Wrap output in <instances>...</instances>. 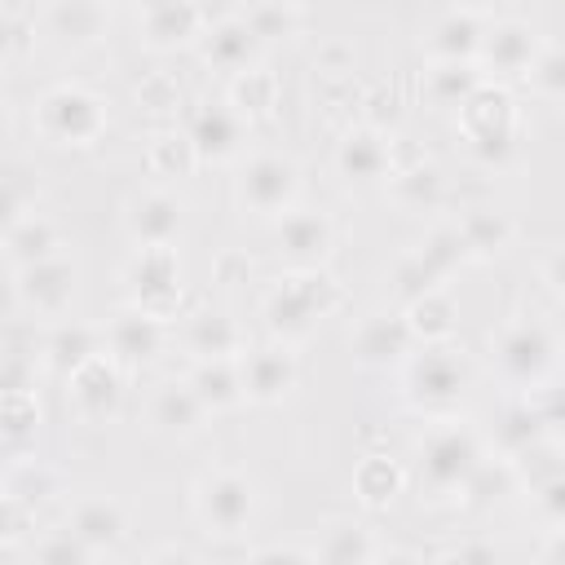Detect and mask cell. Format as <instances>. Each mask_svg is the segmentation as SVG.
Masks as SVG:
<instances>
[{
  "instance_id": "obj_1",
  "label": "cell",
  "mask_w": 565,
  "mask_h": 565,
  "mask_svg": "<svg viewBox=\"0 0 565 565\" xmlns=\"http://www.w3.org/2000/svg\"><path fill=\"white\" fill-rule=\"evenodd\" d=\"M486 459L481 433L463 419L437 415L415 441V477L428 499H459L472 468Z\"/></svg>"
},
{
  "instance_id": "obj_2",
  "label": "cell",
  "mask_w": 565,
  "mask_h": 565,
  "mask_svg": "<svg viewBox=\"0 0 565 565\" xmlns=\"http://www.w3.org/2000/svg\"><path fill=\"white\" fill-rule=\"evenodd\" d=\"M340 300H344V291L331 274H322V265L318 269H291L265 291L260 318H265L274 340L296 344V340L313 335V327L322 318H331L340 309Z\"/></svg>"
},
{
  "instance_id": "obj_3",
  "label": "cell",
  "mask_w": 565,
  "mask_h": 565,
  "mask_svg": "<svg viewBox=\"0 0 565 565\" xmlns=\"http://www.w3.org/2000/svg\"><path fill=\"white\" fill-rule=\"evenodd\" d=\"M35 132L57 150H88L106 137V102L79 79L49 84L35 97Z\"/></svg>"
},
{
  "instance_id": "obj_4",
  "label": "cell",
  "mask_w": 565,
  "mask_h": 565,
  "mask_svg": "<svg viewBox=\"0 0 565 565\" xmlns=\"http://www.w3.org/2000/svg\"><path fill=\"white\" fill-rule=\"evenodd\" d=\"M455 110H459V137H463L468 154L481 168H503L516 150V128H521L512 93L481 79Z\"/></svg>"
},
{
  "instance_id": "obj_5",
  "label": "cell",
  "mask_w": 565,
  "mask_h": 565,
  "mask_svg": "<svg viewBox=\"0 0 565 565\" xmlns=\"http://www.w3.org/2000/svg\"><path fill=\"white\" fill-rule=\"evenodd\" d=\"M190 503H194V521L203 525V534L212 539H243L256 521V481L234 468V463H212L194 477V490H190Z\"/></svg>"
},
{
  "instance_id": "obj_6",
  "label": "cell",
  "mask_w": 565,
  "mask_h": 565,
  "mask_svg": "<svg viewBox=\"0 0 565 565\" xmlns=\"http://www.w3.org/2000/svg\"><path fill=\"white\" fill-rule=\"evenodd\" d=\"M490 362L512 388H539L556 371V331L534 313H512L490 331Z\"/></svg>"
},
{
  "instance_id": "obj_7",
  "label": "cell",
  "mask_w": 565,
  "mask_h": 565,
  "mask_svg": "<svg viewBox=\"0 0 565 565\" xmlns=\"http://www.w3.org/2000/svg\"><path fill=\"white\" fill-rule=\"evenodd\" d=\"M472 384V366L468 358L437 340V344H424L419 353H406L402 358V397L415 406V411H428V415H446L450 406L463 402Z\"/></svg>"
},
{
  "instance_id": "obj_8",
  "label": "cell",
  "mask_w": 565,
  "mask_h": 565,
  "mask_svg": "<svg viewBox=\"0 0 565 565\" xmlns=\"http://www.w3.org/2000/svg\"><path fill=\"white\" fill-rule=\"evenodd\" d=\"M300 194V168L282 150H256L238 163L234 199L252 216H282Z\"/></svg>"
},
{
  "instance_id": "obj_9",
  "label": "cell",
  "mask_w": 565,
  "mask_h": 565,
  "mask_svg": "<svg viewBox=\"0 0 565 565\" xmlns=\"http://www.w3.org/2000/svg\"><path fill=\"white\" fill-rule=\"evenodd\" d=\"M124 291H128V305H137L154 318H172L181 305L177 247H137L132 260L124 265Z\"/></svg>"
},
{
  "instance_id": "obj_10",
  "label": "cell",
  "mask_w": 565,
  "mask_h": 565,
  "mask_svg": "<svg viewBox=\"0 0 565 565\" xmlns=\"http://www.w3.org/2000/svg\"><path fill=\"white\" fill-rule=\"evenodd\" d=\"M66 397L84 424H106L124 406V366L102 349L66 375Z\"/></svg>"
},
{
  "instance_id": "obj_11",
  "label": "cell",
  "mask_w": 565,
  "mask_h": 565,
  "mask_svg": "<svg viewBox=\"0 0 565 565\" xmlns=\"http://www.w3.org/2000/svg\"><path fill=\"white\" fill-rule=\"evenodd\" d=\"M13 296L35 318H62L75 300V265L62 252H53L44 260H31V265H18Z\"/></svg>"
},
{
  "instance_id": "obj_12",
  "label": "cell",
  "mask_w": 565,
  "mask_h": 565,
  "mask_svg": "<svg viewBox=\"0 0 565 565\" xmlns=\"http://www.w3.org/2000/svg\"><path fill=\"white\" fill-rule=\"evenodd\" d=\"M181 132L190 137L199 163H230L247 146V119L230 102H199V106H190Z\"/></svg>"
},
{
  "instance_id": "obj_13",
  "label": "cell",
  "mask_w": 565,
  "mask_h": 565,
  "mask_svg": "<svg viewBox=\"0 0 565 565\" xmlns=\"http://www.w3.org/2000/svg\"><path fill=\"white\" fill-rule=\"evenodd\" d=\"M274 247L291 269H318L335 247V225L322 207H287L274 225Z\"/></svg>"
},
{
  "instance_id": "obj_14",
  "label": "cell",
  "mask_w": 565,
  "mask_h": 565,
  "mask_svg": "<svg viewBox=\"0 0 565 565\" xmlns=\"http://www.w3.org/2000/svg\"><path fill=\"white\" fill-rule=\"evenodd\" d=\"M539 31L525 22V18H499V22H490L486 31H481V44H477V71L490 79H516V75H525V66H530V57L539 53Z\"/></svg>"
},
{
  "instance_id": "obj_15",
  "label": "cell",
  "mask_w": 565,
  "mask_h": 565,
  "mask_svg": "<svg viewBox=\"0 0 565 565\" xmlns=\"http://www.w3.org/2000/svg\"><path fill=\"white\" fill-rule=\"evenodd\" d=\"M393 168H397V154H393V141L384 137V128L353 124L335 141V172L349 185H380V181H388Z\"/></svg>"
},
{
  "instance_id": "obj_16",
  "label": "cell",
  "mask_w": 565,
  "mask_h": 565,
  "mask_svg": "<svg viewBox=\"0 0 565 565\" xmlns=\"http://www.w3.org/2000/svg\"><path fill=\"white\" fill-rule=\"evenodd\" d=\"M238 375H243V397L265 406V402H282L296 388L300 366H296V353L282 340H274L238 353Z\"/></svg>"
},
{
  "instance_id": "obj_17",
  "label": "cell",
  "mask_w": 565,
  "mask_h": 565,
  "mask_svg": "<svg viewBox=\"0 0 565 565\" xmlns=\"http://www.w3.org/2000/svg\"><path fill=\"white\" fill-rule=\"evenodd\" d=\"M102 349L119 362V366H146L163 353V318L124 305L106 327H102Z\"/></svg>"
},
{
  "instance_id": "obj_18",
  "label": "cell",
  "mask_w": 565,
  "mask_h": 565,
  "mask_svg": "<svg viewBox=\"0 0 565 565\" xmlns=\"http://www.w3.org/2000/svg\"><path fill=\"white\" fill-rule=\"evenodd\" d=\"M124 234L137 247H172L181 238V203L168 190H137L124 203Z\"/></svg>"
},
{
  "instance_id": "obj_19",
  "label": "cell",
  "mask_w": 565,
  "mask_h": 565,
  "mask_svg": "<svg viewBox=\"0 0 565 565\" xmlns=\"http://www.w3.org/2000/svg\"><path fill=\"white\" fill-rule=\"evenodd\" d=\"M349 349H353V358L362 366H402V358L415 349V335H411V327H406L402 313L380 309V313H371V318L358 322Z\"/></svg>"
},
{
  "instance_id": "obj_20",
  "label": "cell",
  "mask_w": 565,
  "mask_h": 565,
  "mask_svg": "<svg viewBox=\"0 0 565 565\" xmlns=\"http://www.w3.org/2000/svg\"><path fill=\"white\" fill-rule=\"evenodd\" d=\"M203 9L199 0H159L150 9H141V44L154 53H172L190 40L203 35Z\"/></svg>"
},
{
  "instance_id": "obj_21",
  "label": "cell",
  "mask_w": 565,
  "mask_h": 565,
  "mask_svg": "<svg viewBox=\"0 0 565 565\" xmlns=\"http://www.w3.org/2000/svg\"><path fill=\"white\" fill-rule=\"evenodd\" d=\"M146 415H150V428L163 437H194L207 419V406L194 397V388L185 380H163V384H154Z\"/></svg>"
},
{
  "instance_id": "obj_22",
  "label": "cell",
  "mask_w": 565,
  "mask_h": 565,
  "mask_svg": "<svg viewBox=\"0 0 565 565\" xmlns=\"http://www.w3.org/2000/svg\"><path fill=\"white\" fill-rule=\"evenodd\" d=\"M110 18L102 0H53L44 9V35H53L66 49H93L106 35Z\"/></svg>"
},
{
  "instance_id": "obj_23",
  "label": "cell",
  "mask_w": 565,
  "mask_h": 565,
  "mask_svg": "<svg viewBox=\"0 0 565 565\" xmlns=\"http://www.w3.org/2000/svg\"><path fill=\"white\" fill-rule=\"evenodd\" d=\"M199 40H203V62L225 75H238V71L256 66V57H260V40L252 35V26L243 18H221V22L203 26Z\"/></svg>"
},
{
  "instance_id": "obj_24",
  "label": "cell",
  "mask_w": 565,
  "mask_h": 565,
  "mask_svg": "<svg viewBox=\"0 0 565 565\" xmlns=\"http://www.w3.org/2000/svg\"><path fill=\"white\" fill-rule=\"evenodd\" d=\"M66 525L93 547V556H102V552H110V547L128 534V512H124V503L110 499V494H88V499H79V503L71 508Z\"/></svg>"
},
{
  "instance_id": "obj_25",
  "label": "cell",
  "mask_w": 565,
  "mask_h": 565,
  "mask_svg": "<svg viewBox=\"0 0 565 565\" xmlns=\"http://www.w3.org/2000/svg\"><path fill=\"white\" fill-rule=\"evenodd\" d=\"M185 384L194 388V397L207 406V415L234 411L243 402V375H238V358H199L185 375Z\"/></svg>"
},
{
  "instance_id": "obj_26",
  "label": "cell",
  "mask_w": 565,
  "mask_h": 565,
  "mask_svg": "<svg viewBox=\"0 0 565 565\" xmlns=\"http://www.w3.org/2000/svg\"><path fill=\"white\" fill-rule=\"evenodd\" d=\"M93 353H102V327H93V322H57L53 331H49V340L40 344V358H44V366L53 371V375H71L79 362H88Z\"/></svg>"
},
{
  "instance_id": "obj_27",
  "label": "cell",
  "mask_w": 565,
  "mask_h": 565,
  "mask_svg": "<svg viewBox=\"0 0 565 565\" xmlns=\"http://www.w3.org/2000/svg\"><path fill=\"white\" fill-rule=\"evenodd\" d=\"M481 13H468V9H450L446 18L433 22L428 31V53L433 62H472L477 57V44H481Z\"/></svg>"
},
{
  "instance_id": "obj_28",
  "label": "cell",
  "mask_w": 565,
  "mask_h": 565,
  "mask_svg": "<svg viewBox=\"0 0 565 565\" xmlns=\"http://www.w3.org/2000/svg\"><path fill=\"white\" fill-rule=\"evenodd\" d=\"M402 318H406V327H411L415 344H437V340H450V335H455L459 309H455V300H450V291H446V287H428L424 296L406 300Z\"/></svg>"
},
{
  "instance_id": "obj_29",
  "label": "cell",
  "mask_w": 565,
  "mask_h": 565,
  "mask_svg": "<svg viewBox=\"0 0 565 565\" xmlns=\"http://www.w3.org/2000/svg\"><path fill=\"white\" fill-rule=\"evenodd\" d=\"M406 486V468L388 450H366L353 468V494L366 508H388Z\"/></svg>"
},
{
  "instance_id": "obj_30",
  "label": "cell",
  "mask_w": 565,
  "mask_h": 565,
  "mask_svg": "<svg viewBox=\"0 0 565 565\" xmlns=\"http://www.w3.org/2000/svg\"><path fill=\"white\" fill-rule=\"evenodd\" d=\"M185 344L194 358H238L243 353V331L225 309H199L185 322Z\"/></svg>"
},
{
  "instance_id": "obj_31",
  "label": "cell",
  "mask_w": 565,
  "mask_h": 565,
  "mask_svg": "<svg viewBox=\"0 0 565 565\" xmlns=\"http://www.w3.org/2000/svg\"><path fill=\"white\" fill-rule=\"evenodd\" d=\"M0 252H4V260L18 269V265H31V260H44V256L62 252V234H57V225H53L44 212H26V216L0 238Z\"/></svg>"
},
{
  "instance_id": "obj_32",
  "label": "cell",
  "mask_w": 565,
  "mask_h": 565,
  "mask_svg": "<svg viewBox=\"0 0 565 565\" xmlns=\"http://www.w3.org/2000/svg\"><path fill=\"white\" fill-rule=\"evenodd\" d=\"M455 230H459L463 252H468V256H481V260L503 256L508 243H512V221H508L503 212H494V207H468V212L455 221Z\"/></svg>"
},
{
  "instance_id": "obj_33",
  "label": "cell",
  "mask_w": 565,
  "mask_h": 565,
  "mask_svg": "<svg viewBox=\"0 0 565 565\" xmlns=\"http://www.w3.org/2000/svg\"><path fill=\"white\" fill-rule=\"evenodd\" d=\"M375 556H384V547L375 543V530L358 521H331L313 539V561H375Z\"/></svg>"
},
{
  "instance_id": "obj_34",
  "label": "cell",
  "mask_w": 565,
  "mask_h": 565,
  "mask_svg": "<svg viewBox=\"0 0 565 565\" xmlns=\"http://www.w3.org/2000/svg\"><path fill=\"white\" fill-rule=\"evenodd\" d=\"M388 181H393V199H397L406 212H428V207H437L441 194H446V177H441L437 163H428V159H415L411 168H393Z\"/></svg>"
},
{
  "instance_id": "obj_35",
  "label": "cell",
  "mask_w": 565,
  "mask_h": 565,
  "mask_svg": "<svg viewBox=\"0 0 565 565\" xmlns=\"http://www.w3.org/2000/svg\"><path fill=\"white\" fill-rule=\"evenodd\" d=\"M230 106H234L247 124L260 119V115H269V110L278 106V79H274V71H260V66L238 71L234 84H230Z\"/></svg>"
},
{
  "instance_id": "obj_36",
  "label": "cell",
  "mask_w": 565,
  "mask_h": 565,
  "mask_svg": "<svg viewBox=\"0 0 565 565\" xmlns=\"http://www.w3.org/2000/svg\"><path fill=\"white\" fill-rule=\"evenodd\" d=\"M516 486H521V481H516V468H512L508 455H503V459H481V463L472 468V477L463 481L459 499H463V503H481V508H490V503L508 499Z\"/></svg>"
},
{
  "instance_id": "obj_37",
  "label": "cell",
  "mask_w": 565,
  "mask_h": 565,
  "mask_svg": "<svg viewBox=\"0 0 565 565\" xmlns=\"http://www.w3.org/2000/svg\"><path fill=\"white\" fill-rule=\"evenodd\" d=\"M481 79H486V75L477 71V62H433L424 88H428V97H433L437 106H450V110H455Z\"/></svg>"
},
{
  "instance_id": "obj_38",
  "label": "cell",
  "mask_w": 565,
  "mask_h": 565,
  "mask_svg": "<svg viewBox=\"0 0 565 565\" xmlns=\"http://www.w3.org/2000/svg\"><path fill=\"white\" fill-rule=\"evenodd\" d=\"M146 163H150V172H159V177H185V172H194L199 154H194V146H190L185 132L159 128V132L150 137V146H146Z\"/></svg>"
},
{
  "instance_id": "obj_39",
  "label": "cell",
  "mask_w": 565,
  "mask_h": 565,
  "mask_svg": "<svg viewBox=\"0 0 565 565\" xmlns=\"http://www.w3.org/2000/svg\"><path fill=\"white\" fill-rule=\"evenodd\" d=\"M415 256H419V265H424L437 282H446V278L468 260V252H463L455 225H437V230H428V238L415 247Z\"/></svg>"
},
{
  "instance_id": "obj_40",
  "label": "cell",
  "mask_w": 565,
  "mask_h": 565,
  "mask_svg": "<svg viewBox=\"0 0 565 565\" xmlns=\"http://www.w3.org/2000/svg\"><path fill=\"white\" fill-rule=\"evenodd\" d=\"M525 79H530V93L543 97V102H561L565 97V57L556 44H539V53L530 57L525 66Z\"/></svg>"
},
{
  "instance_id": "obj_41",
  "label": "cell",
  "mask_w": 565,
  "mask_h": 565,
  "mask_svg": "<svg viewBox=\"0 0 565 565\" xmlns=\"http://www.w3.org/2000/svg\"><path fill=\"white\" fill-rule=\"evenodd\" d=\"M4 494H13L18 503H26V508H35V503H44L49 494H57V477H53V468H44V463H9V472H4Z\"/></svg>"
},
{
  "instance_id": "obj_42",
  "label": "cell",
  "mask_w": 565,
  "mask_h": 565,
  "mask_svg": "<svg viewBox=\"0 0 565 565\" xmlns=\"http://www.w3.org/2000/svg\"><path fill=\"white\" fill-rule=\"evenodd\" d=\"M243 22L252 26V35L265 44V40H291L300 31V9L296 4H265V0H252V9L243 13Z\"/></svg>"
},
{
  "instance_id": "obj_43",
  "label": "cell",
  "mask_w": 565,
  "mask_h": 565,
  "mask_svg": "<svg viewBox=\"0 0 565 565\" xmlns=\"http://www.w3.org/2000/svg\"><path fill=\"white\" fill-rule=\"evenodd\" d=\"M40 424V402L35 393H0V437L4 441H26Z\"/></svg>"
},
{
  "instance_id": "obj_44",
  "label": "cell",
  "mask_w": 565,
  "mask_h": 565,
  "mask_svg": "<svg viewBox=\"0 0 565 565\" xmlns=\"http://www.w3.org/2000/svg\"><path fill=\"white\" fill-rule=\"evenodd\" d=\"M35 349H13L0 344V393H31L35 388Z\"/></svg>"
},
{
  "instance_id": "obj_45",
  "label": "cell",
  "mask_w": 565,
  "mask_h": 565,
  "mask_svg": "<svg viewBox=\"0 0 565 565\" xmlns=\"http://www.w3.org/2000/svg\"><path fill=\"white\" fill-rule=\"evenodd\" d=\"M31 552L40 556V561H93V547L71 530V525H62V530H49L44 539H35L31 543Z\"/></svg>"
},
{
  "instance_id": "obj_46",
  "label": "cell",
  "mask_w": 565,
  "mask_h": 565,
  "mask_svg": "<svg viewBox=\"0 0 565 565\" xmlns=\"http://www.w3.org/2000/svg\"><path fill=\"white\" fill-rule=\"evenodd\" d=\"M26 172H9V177H0V238L26 216V207H31V194H35V185L31 181H22Z\"/></svg>"
},
{
  "instance_id": "obj_47",
  "label": "cell",
  "mask_w": 565,
  "mask_h": 565,
  "mask_svg": "<svg viewBox=\"0 0 565 565\" xmlns=\"http://www.w3.org/2000/svg\"><path fill=\"white\" fill-rule=\"evenodd\" d=\"M428 287H441L424 265H419V256L415 252H406L402 260H397V269H393V296L406 305V300H415V296H424Z\"/></svg>"
},
{
  "instance_id": "obj_48",
  "label": "cell",
  "mask_w": 565,
  "mask_h": 565,
  "mask_svg": "<svg viewBox=\"0 0 565 565\" xmlns=\"http://www.w3.org/2000/svg\"><path fill=\"white\" fill-rule=\"evenodd\" d=\"M137 102L146 106V110H177V102H181V88H177V79L172 75H150V79H141L137 84Z\"/></svg>"
},
{
  "instance_id": "obj_49",
  "label": "cell",
  "mask_w": 565,
  "mask_h": 565,
  "mask_svg": "<svg viewBox=\"0 0 565 565\" xmlns=\"http://www.w3.org/2000/svg\"><path fill=\"white\" fill-rule=\"evenodd\" d=\"M530 494H534L543 521H547V525H561V516H565V477H552V481L534 486Z\"/></svg>"
},
{
  "instance_id": "obj_50",
  "label": "cell",
  "mask_w": 565,
  "mask_h": 565,
  "mask_svg": "<svg viewBox=\"0 0 565 565\" xmlns=\"http://www.w3.org/2000/svg\"><path fill=\"white\" fill-rule=\"evenodd\" d=\"M366 119L362 124H371V128H384V115L388 119H397V93H388V88H375V93H366Z\"/></svg>"
},
{
  "instance_id": "obj_51",
  "label": "cell",
  "mask_w": 565,
  "mask_h": 565,
  "mask_svg": "<svg viewBox=\"0 0 565 565\" xmlns=\"http://www.w3.org/2000/svg\"><path fill=\"white\" fill-rule=\"evenodd\" d=\"M0 35H4V49L22 53V49L31 44V35H35V26H31L26 18H4V22H0Z\"/></svg>"
},
{
  "instance_id": "obj_52",
  "label": "cell",
  "mask_w": 565,
  "mask_h": 565,
  "mask_svg": "<svg viewBox=\"0 0 565 565\" xmlns=\"http://www.w3.org/2000/svg\"><path fill=\"white\" fill-rule=\"evenodd\" d=\"M252 561H313V547H291V543H269L256 547Z\"/></svg>"
},
{
  "instance_id": "obj_53",
  "label": "cell",
  "mask_w": 565,
  "mask_h": 565,
  "mask_svg": "<svg viewBox=\"0 0 565 565\" xmlns=\"http://www.w3.org/2000/svg\"><path fill=\"white\" fill-rule=\"evenodd\" d=\"M441 556H450V561H494L499 552H494V543H455Z\"/></svg>"
},
{
  "instance_id": "obj_54",
  "label": "cell",
  "mask_w": 565,
  "mask_h": 565,
  "mask_svg": "<svg viewBox=\"0 0 565 565\" xmlns=\"http://www.w3.org/2000/svg\"><path fill=\"white\" fill-rule=\"evenodd\" d=\"M543 287H547L552 296H561V252H556V247L543 256Z\"/></svg>"
},
{
  "instance_id": "obj_55",
  "label": "cell",
  "mask_w": 565,
  "mask_h": 565,
  "mask_svg": "<svg viewBox=\"0 0 565 565\" xmlns=\"http://www.w3.org/2000/svg\"><path fill=\"white\" fill-rule=\"evenodd\" d=\"M150 561H194V552H190V547H181V543H163V547H154V552H150Z\"/></svg>"
},
{
  "instance_id": "obj_56",
  "label": "cell",
  "mask_w": 565,
  "mask_h": 565,
  "mask_svg": "<svg viewBox=\"0 0 565 565\" xmlns=\"http://www.w3.org/2000/svg\"><path fill=\"white\" fill-rule=\"evenodd\" d=\"M9 128H13V102H9V93H0V141L9 137Z\"/></svg>"
},
{
  "instance_id": "obj_57",
  "label": "cell",
  "mask_w": 565,
  "mask_h": 565,
  "mask_svg": "<svg viewBox=\"0 0 565 565\" xmlns=\"http://www.w3.org/2000/svg\"><path fill=\"white\" fill-rule=\"evenodd\" d=\"M450 9H468V13H481V9H490V0H446Z\"/></svg>"
},
{
  "instance_id": "obj_58",
  "label": "cell",
  "mask_w": 565,
  "mask_h": 565,
  "mask_svg": "<svg viewBox=\"0 0 565 565\" xmlns=\"http://www.w3.org/2000/svg\"><path fill=\"white\" fill-rule=\"evenodd\" d=\"M265 4H296L300 9V0H265Z\"/></svg>"
},
{
  "instance_id": "obj_59",
  "label": "cell",
  "mask_w": 565,
  "mask_h": 565,
  "mask_svg": "<svg viewBox=\"0 0 565 565\" xmlns=\"http://www.w3.org/2000/svg\"><path fill=\"white\" fill-rule=\"evenodd\" d=\"M150 4H159V0H137V9H150Z\"/></svg>"
}]
</instances>
